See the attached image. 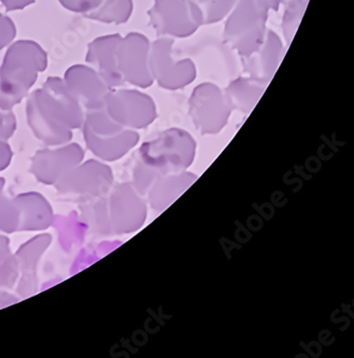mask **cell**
<instances>
[{
  "label": "cell",
  "mask_w": 354,
  "mask_h": 358,
  "mask_svg": "<svg viewBox=\"0 0 354 358\" xmlns=\"http://www.w3.org/2000/svg\"><path fill=\"white\" fill-rule=\"evenodd\" d=\"M48 68V54L33 40L8 45L0 67V108L10 110L27 97L38 76Z\"/></svg>",
  "instance_id": "obj_1"
},
{
  "label": "cell",
  "mask_w": 354,
  "mask_h": 358,
  "mask_svg": "<svg viewBox=\"0 0 354 358\" xmlns=\"http://www.w3.org/2000/svg\"><path fill=\"white\" fill-rule=\"evenodd\" d=\"M64 83L82 109H103L109 89L89 65H73L66 70Z\"/></svg>",
  "instance_id": "obj_2"
},
{
  "label": "cell",
  "mask_w": 354,
  "mask_h": 358,
  "mask_svg": "<svg viewBox=\"0 0 354 358\" xmlns=\"http://www.w3.org/2000/svg\"><path fill=\"white\" fill-rule=\"evenodd\" d=\"M38 93L52 117L70 124L78 123L81 120L82 107L68 91L62 78H48L42 87L38 89Z\"/></svg>",
  "instance_id": "obj_3"
},
{
  "label": "cell",
  "mask_w": 354,
  "mask_h": 358,
  "mask_svg": "<svg viewBox=\"0 0 354 358\" xmlns=\"http://www.w3.org/2000/svg\"><path fill=\"white\" fill-rule=\"evenodd\" d=\"M121 37L118 35L104 36L96 38L87 45L85 62L103 79L108 89L118 87L123 80L118 69L115 55Z\"/></svg>",
  "instance_id": "obj_4"
},
{
  "label": "cell",
  "mask_w": 354,
  "mask_h": 358,
  "mask_svg": "<svg viewBox=\"0 0 354 358\" xmlns=\"http://www.w3.org/2000/svg\"><path fill=\"white\" fill-rule=\"evenodd\" d=\"M143 40L137 35H129L120 40L117 47V64L122 79L132 83H145L143 70Z\"/></svg>",
  "instance_id": "obj_5"
},
{
  "label": "cell",
  "mask_w": 354,
  "mask_h": 358,
  "mask_svg": "<svg viewBox=\"0 0 354 358\" xmlns=\"http://www.w3.org/2000/svg\"><path fill=\"white\" fill-rule=\"evenodd\" d=\"M131 10V0H103L95 10L83 17L104 23H122L129 19Z\"/></svg>",
  "instance_id": "obj_6"
},
{
  "label": "cell",
  "mask_w": 354,
  "mask_h": 358,
  "mask_svg": "<svg viewBox=\"0 0 354 358\" xmlns=\"http://www.w3.org/2000/svg\"><path fill=\"white\" fill-rule=\"evenodd\" d=\"M17 36V27L14 22L5 14L0 13V51L13 42Z\"/></svg>",
  "instance_id": "obj_7"
},
{
  "label": "cell",
  "mask_w": 354,
  "mask_h": 358,
  "mask_svg": "<svg viewBox=\"0 0 354 358\" xmlns=\"http://www.w3.org/2000/svg\"><path fill=\"white\" fill-rule=\"evenodd\" d=\"M59 1L68 11L85 15L101 5L103 0H59Z\"/></svg>",
  "instance_id": "obj_8"
},
{
  "label": "cell",
  "mask_w": 354,
  "mask_h": 358,
  "mask_svg": "<svg viewBox=\"0 0 354 358\" xmlns=\"http://www.w3.org/2000/svg\"><path fill=\"white\" fill-rule=\"evenodd\" d=\"M0 3L7 11H19L25 9L28 6L33 5L35 0H0Z\"/></svg>",
  "instance_id": "obj_9"
}]
</instances>
